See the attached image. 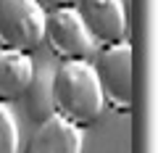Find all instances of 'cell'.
I'll use <instances>...</instances> for the list:
<instances>
[{
    "label": "cell",
    "instance_id": "cell-1",
    "mask_svg": "<svg viewBox=\"0 0 158 153\" xmlns=\"http://www.w3.org/2000/svg\"><path fill=\"white\" fill-rule=\"evenodd\" d=\"M53 103L56 116H61L77 130L95 124L106 108V100L92 63H61L53 71Z\"/></svg>",
    "mask_w": 158,
    "mask_h": 153
},
{
    "label": "cell",
    "instance_id": "cell-2",
    "mask_svg": "<svg viewBox=\"0 0 158 153\" xmlns=\"http://www.w3.org/2000/svg\"><path fill=\"white\" fill-rule=\"evenodd\" d=\"M45 40V11L34 0H0V50L29 53Z\"/></svg>",
    "mask_w": 158,
    "mask_h": 153
},
{
    "label": "cell",
    "instance_id": "cell-3",
    "mask_svg": "<svg viewBox=\"0 0 158 153\" xmlns=\"http://www.w3.org/2000/svg\"><path fill=\"white\" fill-rule=\"evenodd\" d=\"M42 42H48L53 56H58L63 63L87 61L95 53V42L90 40L77 8L69 6L45 11V40Z\"/></svg>",
    "mask_w": 158,
    "mask_h": 153
},
{
    "label": "cell",
    "instance_id": "cell-4",
    "mask_svg": "<svg viewBox=\"0 0 158 153\" xmlns=\"http://www.w3.org/2000/svg\"><path fill=\"white\" fill-rule=\"evenodd\" d=\"M95 77L100 85L103 100L118 113H129L132 108V45L118 42L111 48H100L95 61Z\"/></svg>",
    "mask_w": 158,
    "mask_h": 153
},
{
    "label": "cell",
    "instance_id": "cell-5",
    "mask_svg": "<svg viewBox=\"0 0 158 153\" xmlns=\"http://www.w3.org/2000/svg\"><path fill=\"white\" fill-rule=\"evenodd\" d=\"M77 13L95 45L111 48V45L124 42L127 8L121 0H79Z\"/></svg>",
    "mask_w": 158,
    "mask_h": 153
},
{
    "label": "cell",
    "instance_id": "cell-6",
    "mask_svg": "<svg viewBox=\"0 0 158 153\" xmlns=\"http://www.w3.org/2000/svg\"><path fill=\"white\" fill-rule=\"evenodd\" d=\"M21 153H82V130L71 127L61 116H50L34 127Z\"/></svg>",
    "mask_w": 158,
    "mask_h": 153
},
{
    "label": "cell",
    "instance_id": "cell-7",
    "mask_svg": "<svg viewBox=\"0 0 158 153\" xmlns=\"http://www.w3.org/2000/svg\"><path fill=\"white\" fill-rule=\"evenodd\" d=\"M27 116L34 127L48 121L50 116H56V103H53V71L48 66H34L32 79L21 92Z\"/></svg>",
    "mask_w": 158,
    "mask_h": 153
},
{
    "label": "cell",
    "instance_id": "cell-8",
    "mask_svg": "<svg viewBox=\"0 0 158 153\" xmlns=\"http://www.w3.org/2000/svg\"><path fill=\"white\" fill-rule=\"evenodd\" d=\"M34 63L24 53L0 50V103H11L21 98L24 87L29 85Z\"/></svg>",
    "mask_w": 158,
    "mask_h": 153
},
{
    "label": "cell",
    "instance_id": "cell-9",
    "mask_svg": "<svg viewBox=\"0 0 158 153\" xmlns=\"http://www.w3.org/2000/svg\"><path fill=\"white\" fill-rule=\"evenodd\" d=\"M0 153H21V135H19L16 116L6 103H0Z\"/></svg>",
    "mask_w": 158,
    "mask_h": 153
},
{
    "label": "cell",
    "instance_id": "cell-10",
    "mask_svg": "<svg viewBox=\"0 0 158 153\" xmlns=\"http://www.w3.org/2000/svg\"><path fill=\"white\" fill-rule=\"evenodd\" d=\"M42 11H53V8H61V6H66L69 0H34Z\"/></svg>",
    "mask_w": 158,
    "mask_h": 153
}]
</instances>
